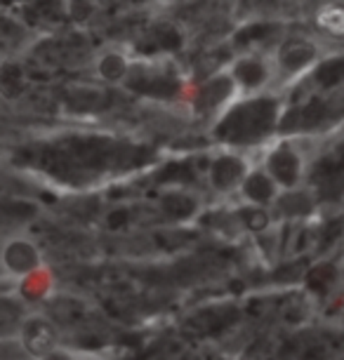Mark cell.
<instances>
[{
  "label": "cell",
  "instance_id": "cell-1",
  "mask_svg": "<svg viewBox=\"0 0 344 360\" xmlns=\"http://www.w3.org/2000/svg\"><path fill=\"white\" fill-rule=\"evenodd\" d=\"M274 115H276L274 101L260 99V101H253V104H243L222 123L219 134H224V137L231 141L260 139L272 130Z\"/></svg>",
  "mask_w": 344,
  "mask_h": 360
},
{
  "label": "cell",
  "instance_id": "cell-2",
  "mask_svg": "<svg viewBox=\"0 0 344 360\" xmlns=\"http://www.w3.org/2000/svg\"><path fill=\"white\" fill-rule=\"evenodd\" d=\"M22 346L33 358H43L47 353L59 349V330L55 321L45 316H33L22 323Z\"/></svg>",
  "mask_w": 344,
  "mask_h": 360
},
{
  "label": "cell",
  "instance_id": "cell-3",
  "mask_svg": "<svg viewBox=\"0 0 344 360\" xmlns=\"http://www.w3.org/2000/svg\"><path fill=\"white\" fill-rule=\"evenodd\" d=\"M267 172L272 174V179L281 188H295L302 179V160L295 148L279 146L269 155L267 160Z\"/></svg>",
  "mask_w": 344,
  "mask_h": 360
},
{
  "label": "cell",
  "instance_id": "cell-4",
  "mask_svg": "<svg viewBox=\"0 0 344 360\" xmlns=\"http://www.w3.org/2000/svg\"><path fill=\"white\" fill-rule=\"evenodd\" d=\"M241 191L250 205L267 207L272 205L279 195V184L272 179L267 169H257V172H248L241 181Z\"/></svg>",
  "mask_w": 344,
  "mask_h": 360
},
{
  "label": "cell",
  "instance_id": "cell-5",
  "mask_svg": "<svg viewBox=\"0 0 344 360\" xmlns=\"http://www.w3.org/2000/svg\"><path fill=\"white\" fill-rule=\"evenodd\" d=\"M3 262L12 274L29 276L40 269V252L29 240H12L3 250Z\"/></svg>",
  "mask_w": 344,
  "mask_h": 360
},
{
  "label": "cell",
  "instance_id": "cell-6",
  "mask_svg": "<svg viewBox=\"0 0 344 360\" xmlns=\"http://www.w3.org/2000/svg\"><path fill=\"white\" fill-rule=\"evenodd\" d=\"M246 165L234 158V155H224V158H217L212 162V169H210V179H212V186L219 188V191H229L234 186H241L243 176H246Z\"/></svg>",
  "mask_w": 344,
  "mask_h": 360
},
{
  "label": "cell",
  "instance_id": "cell-7",
  "mask_svg": "<svg viewBox=\"0 0 344 360\" xmlns=\"http://www.w3.org/2000/svg\"><path fill=\"white\" fill-rule=\"evenodd\" d=\"M314 57H316L314 45L307 43V40H300V38L288 40V43L281 47V54H279L281 66H283V69H288V71L305 69L307 64L314 62Z\"/></svg>",
  "mask_w": 344,
  "mask_h": 360
},
{
  "label": "cell",
  "instance_id": "cell-8",
  "mask_svg": "<svg viewBox=\"0 0 344 360\" xmlns=\"http://www.w3.org/2000/svg\"><path fill=\"white\" fill-rule=\"evenodd\" d=\"M231 87H234V83H231V78H215V80H210V83H205L203 85V90H200V94H198V101H200V106L203 108H210V106H217V104H222L229 94H231Z\"/></svg>",
  "mask_w": 344,
  "mask_h": 360
},
{
  "label": "cell",
  "instance_id": "cell-9",
  "mask_svg": "<svg viewBox=\"0 0 344 360\" xmlns=\"http://www.w3.org/2000/svg\"><path fill=\"white\" fill-rule=\"evenodd\" d=\"M132 87L137 92L153 94V97H172L179 85L170 78H141L137 83H132Z\"/></svg>",
  "mask_w": 344,
  "mask_h": 360
},
{
  "label": "cell",
  "instance_id": "cell-10",
  "mask_svg": "<svg viewBox=\"0 0 344 360\" xmlns=\"http://www.w3.org/2000/svg\"><path fill=\"white\" fill-rule=\"evenodd\" d=\"M279 207L283 214L293 219V217H305L309 210H312V200H309V195L300 191H290L279 198Z\"/></svg>",
  "mask_w": 344,
  "mask_h": 360
},
{
  "label": "cell",
  "instance_id": "cell-11",
  "mask_svg": "<svg viewBox=\"0 0 344 360\" xmlns=\"http://www.w3.org/2000/svg\"><path fill=\"white\" fill-rule=\"evenodd\" d=\"M234 76L238 83L248 85V87H255L267 78V71H265V66H262L260 62H255V59H246V62H241L238 66H236Z\"/></svg>",
  "mask_w": 344,
  "mask_h": 360
},
{
  "label": "cell",
  "instance_id": "cell-12",
  "mask_svg": "<svg viewBox=\"0 0 344 360\" xmlns=\"http://www.w3.org/2000/svg\"><path fill=\"white\" fill-rule=\"evenodd\" d=\"M344 80V59L337 57V59H330L316 71V83L321 87H335L340 85Z\"/></svg>",
  "mask_w": 344,
  "mask_h": 360
},
{
  "label": "cell",
  "instance_id": "cell-13",
  "mask_svg": "<svg viewBox=\"0 0 344 360\" xmlns=\"http://www.w3.org/2000/svg\"><path fill=\"white\" fill-rule=\"evenodd\" d=\"M125 71H127L125 59L120 57V54H116V52H109V54H104V57L99 59V76H102L104 80L116 83V80H120L125 76Z\"/></svg>",
  "mask_w": 344,
  "mask_h": 360
},
{
  "label": "cell",
  "instance_id": "cell-14",
  "mask_svg": "<svg viewBox=\"0 0 344 360\" xmlns=\"http://www.w3.org/2000/svg\"><path fill=\"white\" fill-rule=\"evenodd\" d=\"M241 221L246 224V229H250L253 233H262V231L269 229V212L267 207H260V205H248L246 210H241L238 212Z\"/></svg>",
  "mask_w": 344,
  "mask_h": 360
},
{
  "label": "cell",
  "instance_id": "cell-15",
  "mask_svg": "<svg viewBox=\"0 0 344 360\" xmlns=\"http://www.w3.org/2000/svg\"><path fill=\"white\" fill-rule=\"evenodd\" d=\"M295 118H298V123H300V125H305V127L319 125L321 120H326V118H328V106L323 104V101L314 99V101H309V104L302 106L300 111L295 113Z\"/></svg>",
  "mask_w": 344,
  "mask_h": 360
},
{
  "label": "cell",
  "instance_id": "cell-16",
  "mask_svg": "<svg viewBox=\"0 0 344 360\" xmlns=\"http://www.w3.org/2000/svg\"><path fill=\"white\" fill-rule=\"evenodd\" d=\"M163 210L167 214L177 217V219H184V217L193 214L196 202L191 198H186V195L170 193V195H165V198H163Z\"/></svg>",
  "mask_w": 344,
  "mask_h": 360
},
{
  "label": "cell",
  "instance_id": "cell-17",
  "mask_svg": "<svg viewBox=\"0 0 344 360\" xmlns=\"http://www.w3.org/2000/svg\"><path fill=\"white\" fill-rule=\"evenodd\" d=\"M19 323V307L10 299H0V332L12 330Z\"/></svg>",
  "mask_w": 344,
  "mask_h": 360
},
{
  "label": "cell",
  "instance_id": "cell-18",
  "mask_svg": "<svg viewBox=\"0 0 344 360\" xmlns=\"http://www.w3.org/2000/svg\"><path fill=\"white\" fill-rule=\"evenodd\" d=\"M321 24L326 26L330 33H344V10H328L323 15Z\"/></svg>",
  "mask_w": 344,
  "mask_h": 360
},
{
  "label": "cell",
  "instance_id": "cell-19",
  "mask_svg": "<svg viewBox=\"0 0 344 360\" xmlns=\"http://www.w3.org/2000/svg\"><path fill=\"white\" fill-rule=\"evenodd\" d=\"M158 45L165 47V50H174V47H179L177 31H160L158 33Z\"/></svg>",
  "mask_w": 344,
  "mask_h": 360
},
{
  "label": "cell",
  "instance_id": "cell-20",
  "mask_svg": "<svg viewBox=\"0 0 344 360\" xmlns=\"http://www.w3.org/2000/svg\"><path fill=\"white\" fill-rule=\"evenodd\" d=\"M267 26H253V29H246L243 33H238V43H246V40H255V38H265L267 36Z\"/></svg>",
  "mask_w": 344,
  "mask_h": 360
},
{
  "label": "cell",
  "instance_id": "cell-21",
  "mask_svg": "<svg viewBox=\"0 0 344 360\" xmlns=\"http://www.w3.org/2000/svg\"><path fill=\"white\" fill-rule=\"evenodd\" d=\"M38 360H76V358H73L71 353L62 351V349H55V351H52V353H47V356L38 358Z\"/></svg>",
  "mask_w": 344,
  "mask_h": 360
},
{
  "label": "cell",
  "instance_id": "cell-22",
  "mask_svg": "<svg viewBox=\"0 0 344 360\" xmlns=\"http://www.w3.org/2000/svg\"><path fill=\"white\" fill-rule=\"evenodd\" d=\"M76 360H90V358H76Z\"/></svg>",
  "mask_w": 344,
  "mask_h": 360
}]
</instances>
